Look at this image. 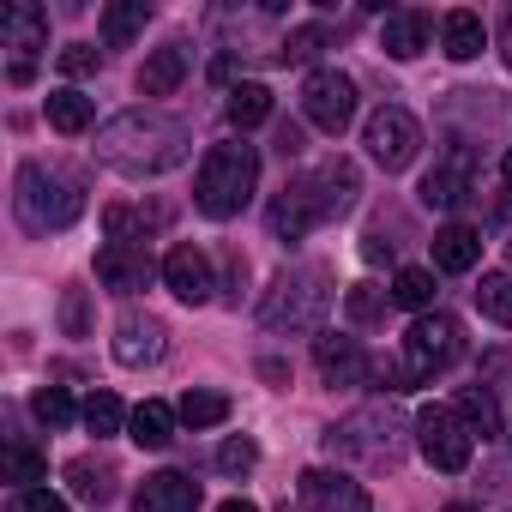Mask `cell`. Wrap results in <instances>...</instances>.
<instances>
[{"label":"cell","mask_w":512,"mask_h":512,"mask_svg":"<svg viewBox=\"0 0 512 512\" xmlns=\"http://www.w3.org/2000/svg\"><path fill=\"white\" fill-rule=\"evenodd\" d=\"M97 157L121 175H163L187 157V127L163 109H127L97 133Z\"/></svg>","instance_id":"obj_1"},{"label":"cell","mask_w":512,"mask_h":512,"mask_svg":"<svg viewBox=\"0 0 512 512\" xmlns=\"http://www.w3.org/2000/svg\"><path fill=\"white\" fill-rule=\"evenodd\" d=\"M356 187H362V181H356V163H350V157L314 163L308 175H296V181L272 199V235H278V241H302L308 229L344 217V211L356 205Z\"/></svg>","instance_id":"obj_2"},{"label":"cell","mask_w":512,"mask_h":512,"mask_svg":"<svg viewBox=\"0 0 512 512\" xmlns=\"http://www.w3.org/2000/svg\"><path fill=\"white\" fill-rule=\"evenodd\" d=\"M13 211L31 235H55L85 211V181L55 169V163H25L13 181Z\"/></svg>","instance_id":"obj_3"},{"label":"cell","mask_w":512,"mask_h":512,"mask_svg":"<svg viewBox=\"0 0 512 512\" xmlns=\"http://www.w3.org/2000/svg\"><path fill=\"white\" fill-rule=\"evenodd\" d=\"M253 187H260V151H253L247 139H229V145H211L205 163H199V181H193V205L205 217H235Z\"/></svg>","instance_id":"obj_4"},{"label":"cell","mask_w":512,"mask_h":512,"mask_svg":"<svg viewBox=\"0 0 512 512\" xmlns=\"http://www.w3.org/2000/svg\"><path fill=\"white\" fill-rule=\"evenodd\" d=\"M458 356H464V332H458V320H446V314H416V326L404 332V356H398V368H386V392L428 386V380L446 374Z\"/></svg>","instance_id":"obj_5"},{"label":"cell","mask_w":512,"mask_h":512,"mask_svg":"<svg viewBox=\"0 0 512 512\" xmlns=\"http://www.w3.org/2000/svg\"><path fill=\"white\" fill-rule=\"evenodd\" d=\"M326 284H332L326 266H296V272H284V278L272 284L260 320H266V326H290V332H314L320 314L332 308V290H326Z\"/></svg>","instance_id":"obj_6"},{"label":"cell","mask_w":512,"mask_h":512,"mask_svg":"<svg viewBox=\"0 0 512 512\" xmlns=\"http://www.w3.org/2000/svg\"><path fill=\"white\" fill-rule=\"evenodd\" d=\"M416 452H422L434 470L458 476V470L470 464V452H476V434L458 422V410H452V404H428V410L416 416Z\"/></svg>","instance_id":"obj_7"},{"label":"cell","mask_w":512,"mask_h":512,"mask_svg":"<svg viewBox=\"0 0 512 512\" xmlns=\"http://www.w3.org/2000/svg\"><path fill=\"white\" fill-rule=\"evenodd\" d=\"M302 115L320 127V133H344L350 121H356V79L350 73H338V67H320V73H308V85H302Z\"/></svg>","instance_id":"obj_8"},{"label":"cell","mask_w":512,"mask_h":512,"mask_svg":"<svg viewBox=\"0 0 512 512\" xmlns=\"http://www.w3.org/2000/svg\"><path fill=\"white\" fill-rule=\"evenodd\" d=\"M362 145H368V157L392 175V169H410V163H416V151H422V127H416V115H410V109L386 103V109H374V121H368Z\"/></svg>","instance_id":"obj_9"},{"label":"cell","mask_w":512,"mask_h":512,"mask_svg":"<svg viewBox=\"0 0 512 512\" xmlns=\"http://www.w3.org/2000/svg\"><path fill=\"white\" fill-rule=\"evenodd\" d=\"M0 37H7V49H13L7 79H13V85H31V73H37V49H49V13L31 7V0H13V7L0 13Z\"/></svg>","instance_id":"obj_10"},{"label":"cell","mask_w":512,"mask_h":512,"mask_svg":"<svg viewBox=\"0 0 512 512\" xmlns=\"http://www.w3.org/2000/svg\"><path fill=\"white\" fill-rule=\"evenodd\" d=\"M163 284H169V296H175V302H187V308H205V302H211V290H217L205 247H193V241H175V247L163 253Z\"/></svg>","instance_id":"obj_11"},{"label":"cell","mask_w":512,"mask_h":512,"mask_svg":"<svg viewBox=\"0 0 512 512\" xmlns=\"http://www.w3.org/2000/svg\"><path fill=\"white\" fill-rule=\"evenodd\" d=\"M151 272H157V266H151V253H145V247H127V241H103V247H97V284L115 290V296L145 290Z\"/></svg>","instance_id":"obj_12"},{"label":"cell","mask_w":512,"mask_h":512,"mask_svg":"<svg viewBox=\"0 0 512 512\" xmlns=\"http://www.w3.org/2000/svg\"><path fill=\"white\" fill-rule=\"evenodd\" d=\"M470 187H476V163H470V151H446V157L422 175V205H428V211H452V205L470 199Z\"/></svg>","instance_id":"obj_13"},{"label":"cell","mask_w":512,"mask_h":512,"mask_svg":"<svg viewBox=\"0 0 512 512\" xmlns=\"http://www.w3.org/2000/svg\"><path fill=\"white\" fill-rule=\"evenodd\" d=\"M163 350H169L163 320H151V314H121L115 320V362L121 368H151V362H163Z\"/></svg>","instance_id":"obj_14"},{"label":"cell","mask_w":512,"mask_h":512,"mask_svg":"<svg viewBox=\"0 0 512 512\" xmlns=\"http://www.w3.org/2000/svg\"><path fill=\"white\" fill-rule=\"evenodd\" d=\"M133 512H199V482L181 476V470H157V476L139 482Z\"/></svg>","instance_id":"obj_15"},{"label":"cell","mask_w":512,"mask_h":512,"mask_svg":"<svg viewBox=\"0 0 512 512\" xmlns=\"http://www.w3.org/2000/svg\"><path fill=\"white\" fill-rule=\"evenodd\" d=\"M314 362H320V374H326L332 386H356V380L368 374L362 344H356V338H344V332H320V338H314Z\"/></svg>","instance_id":"obj_16"},{"label":"cell","mask_w":512,"mask_h":512,"mask_svg":"<svg viewBox=\"0 0 512 512\" xmlns=\"http://www.w3.org/2000/svg\"><path fill=\"white\" fill-rule=\"evenodd\" d=\"M302 500H308V506H326V512H374L368 488H362V482H344V476H332V470H308V476H302Z\"/></svg>","instance_id":"obj_17"},{"label":"cell","mask_w":512,"mask_h":512,"mask_svg":"<svg viewBox=\"0 0 512 512\" xmlns=\"http://www.w3.org/2000/svg\"><path fill=\"white\" fill-rule=\"evenodd\" d=\"M476 260H482V229L446 223V229L434 235V266H440V272H476Z\"/></svg>","instance_id":"obj_18"},{"label":"cell","mask_w":512,"mask_h":512,"mask_svg":"<svg viewBox=\"0 0 512 512\" xmlns=\"http://www.w3.org/2000/svg\"><path fill=\"white\" fill-rule=\"evenodd\" d=\"M428 19L422 13H386V25H380V49L392 55V61H416L422 49H428Z\"/></svg>","instance_id":"obj_19"},{"label":"cell","mask_w":512,"mask_h":512,"mask_svg":"<svg viewBox=\"0 0 512 512\" xmlns=\"http://www.w3.org/2000/svg\"><path fill=\"white\" fill-rule=\"evenodd\" d=\"M127 440H133V446H145V452L169 446V440H175V410H169L163 398H145V404L127 416Z\"/></svg>","instance_id":"obj_20"},{"label":"cell","mask_w":512,"mask_h":512,"mask_svg":"<svg viewBox=\"0 0 512 512\" xmlns=\"http://www.w3.org/2000/svg\"><path fill=\"white\" fill-rule=\"evenodd\" d=\"M440 49H446V61H476V55L488 49L482 19H476V13H446V25H440Z\"/></svg>","instance_id":"obj_21"},{"label":"cell","mask_w":512,"mask_h":512,"mask_svg":"<svg viewBox=\"0 0 512 512\" xmlns=\"http://www.w3.org/2000/svg\"><path fill=\"white\" fill-rule=\"evenodd\" d=\"M181 79H187V55H181V43L151 49V61L139 67V91H145V97H169Z\"/></svg>","instance_id":"obj_22"},{"label":"cell","mask_w":512,"mask_h":512,"mask_svg":"<svg viewBox=\"0 0 512 512\" xmlns=\"http://www.w3.org/2000/svg\"><path fill=\"white\" fill-rule=\"evenodd\" d=\"M452 410H458V422H464L470 434H482V440H494V434H500V404H494V392L464 386V392L452 398Z\"/></svg>","instance_id":"obj_23"},{"label":"cell","mask_w":512,"mask_h":512,"mask_svg":"<svg viewBox=\"0 0 512 512\" xmlns=\"http://www.w3.org/2000/svg\"><path fill=\"white\" fill-rule=\"evenodd\" d=\"M43 115H49V127L55 133H85L91 121H97V109H91V97H79V91H49V103H43Z\"/></svg>","instance_id":"obj_24"},{"label":"cell","mask_w":512,"mask_h":512,"mask_svg":"<svg viewBox=\"0 0 512 512\" xmlns=\"http://www.w3.org/2000/svg\"><path fill=\"white\" fill-rule=\"evenodd\" d=\"M67 482H73V494L91 500V506H109V500H115V470L97 464V458H73V464H67Z\"/></svg>","instance_id":"obj_25"},{"label":"cell","mask_w":512,"mask_h":512,"mask_svg":"<svg viewBox=\"0 0 512 512\" xmlns=\"http://www.w3.org/2000/svg\"><path fill=\"white\" fill-rule=\"evenodd\" d=\"M145 19H151L145 0H115V7L103 13V43H109V49H127V43L145 31Z\"/></svg>","instance_id":"obj_26"},{"label":"cell","mask_w":512,"mask_h":512,"mask_svg":"<svg viewBox=\"0 0 512 512\" xmlns=\"http://www.w3.org/2000/svg\"><path fill=\"white\" fill-rule=\"evenodd\" d=\"M223 109H229V127H241V133H247V127L272 121V91H266V85H235Z\"/></svg>","instance_id":"obj_27"},{"label":"cell","mask_w":512,"mask_h":512,"mask_svg":"<svg viewBox=\"0 0 512 512\" xmlns=\"http://www.w3.org/2000/svg\"><path fill=\"white\" fill-rule=\"evenodd\" d=\"M151 211L145 205H109L103 211V229H109V241H127V247H145V235H151Z\"/></svg>","instance_id":"obj_28"},{"label":"cell","mask_w":512,"mask_h":512,"mask_svg":"<svg viewBox=\"0 0 512 512\" xmlns=\"http://www.w3.org/2000/svg\"><path fill=\"white\" fill-rule=\"evenodd\" d=\"M175 416H181L187 428H217V422H229V398H223V392H205V386H193V392L175 404Z\"/></svg>","instance_id":"obj_29"},{"label":"cell","mask_w":512,"mask_h":512,"mask_svg":"<svg viewBox=\"0 0 512 512\" xmlns=\"http://www.w3.org/2000/svg\"><path fill=\"white\" fill-rule=\"evenodd\" d=\"M392 302H398V308H410V314H428V308H434V272L404 266V272L392 278Z\"/></svg>","instance_id":"obj_30"},{"label":"cell","mask_w":512,"mask_h":512,"mask_svg":"<svg viewBox=\"0 0 512 512\" xmlns=\"http://www.w3.org/2000/svg\"><path fill=\"white\" fill-rule=\"evenodd\" d=\"M127 416H133V410H127L115 392H91V398H85V428H91L97 440H103V434H121Z\"/></svg>","instance_id":"obj_31"},{"label":"cell","mask_w":512,"mask_h":512,"mask_svg":"<svg viewBox=\"0 0 512 512\" xmlns=\"http://www.w3.org/2000/svg\"><path fill=\"white\" fill-rule=\"evenodd\" d=\"M31 416H37L43 428H67V422H73V416H85V410H73L67 386H37V392H31Z\"/></svg>","instance_id":"obj_32"},{"label":"cell","mask_w":512,"mask_h":512,"mask_svg":"<svg viewBox=\"0 0 512 512\" xmlns=\"http://www.w3.org/2000/svg\"><path fill=\"white\" fill-rule=\"evenodd\" d=\"M476 308H482L494 326H512V272H488L482 290H476Z\"/></svg>","instance_id":"obj_33"},{"label":"cell","mask_w":512,"mask_h":512,"mask_svg":"<svg viewBox=\"0 0 512 512\" xmlns=\"http://www.w3.org/2000/svg\"><path fill=\"white\" fill-rule=\"evenodd\" d=\"M260 464V446H253L247 434H229L223 446H217V470H229V476H241V470H253Z\"/></svg>","instance_id":"obj_34"},{"label":"cell","mask_w":512,"mask_h":512,"mask_svg":"<svg viewBox=\"0 0 512 512\" xmlns=\"http://www.w3.org/2000/svg\"><path fill=\"white\" fill-rule=\"evenodd\" d=\"M7 476H13L19 488H31V482L49 476V464H43V452H31V446H7Z\"/></svg>","instance_id":"obj_35"},{"label":"cell","mask_w":512,"mask_h":512,"mask_svg":"<svg viewBox=\"0 0 512 512\" xmlns=\"http://www.w3.org/2000/svg\"><path fill=\"white\" fill-rule=\"evenodd\" d=\"M320 49H326V25H302V31H290L284 61H296V67H302V61H314Z\"/></svg>","instance_id":"obj_36"},{"label":"cell","mask_w":512,"mask_h":512,"mask_svg":"<svg viewBox=\"0 0 512 512\" xmlns=\"http://www.w3.org/2000/svg\"><path fill=\"white\" fill-rule=\"evenodd\" d=\"M386 302H392V296H386V290H374V284H356V290L344 296L350 320H380V314H386Z\"/></svg>","instance_id":"obj_37"},{"label":"cell","mask_w":512,"mask_h":512,"mask_svg":"<svg viewBox=\"0 0 512 512\" xmlns=\"http://www.w3.org/2000/svg\"><path fill=\"white\" fill-rule=\"evenodd\" d=\"M61 73L67 79H91L97 73V43H67L61 49Z\"/></svg>","instance_id":"obj_38"},{"label":"cell","mask_w":512,"mask_h":512,"mask_svg":"<svg viewBox=\"0 0 512 512\" xmlns=\"http://www.w3.org/2000/svg\"><path fill=\"white\" fill-rule=\"evenodd\" d=\"M13 512H67V500L49 494V488H19L13 494Z\"/></svg>","instance_id":"obj_39"},{"label":"cell","mask_w":512,"mask_h":512,"mask_svg":"<svg viewBox=\"0 0 512 512\" xmlns=\"http://www.w3.org/2000/svg\"><path fill=\"white\" fill-rule=\"evenodd\" d=\"M61 326H67L73 338H85V290H67V302H61Z\"/></svg>","instance_id":"obj_40"},{"label":"cell","mask_w":512,"mask_h":512,"mask_svg":"<svg viewBox=\"0 0 512 512\" xmlns=\"http://www.w3.org/2000/svg\"><path fill=\"white\" fill-rule=\"evenodd\" d=\"M278 151L284 157H302V127H278Z\"/></svg>","instance_id":"obj_41"},{"label":"cell","mask_w":512,"mask_h":512,"mask_svg":"<svg viewBox=\"0 0 512 512\" xmlns=\"http://www.w3.org/2000/svg\"><path fill=\"white\" fill-rule=\"evenodd\" d=\"M217 512H260V506H253V500H223Z\"/></svg>","instance_id":"obj_42"},{"label":"cell","mask_w":512,"mask_h":512,"mask_svg":"<svg viewBox=\"0 0 512 512\" xmlns=\"http://www.w3.org/2000/svg\"><path fill=\"white\" fill-rule=\"evenodd\" d=\"M446 512H476V506H464V500H452V506H446Z\"/></svg>","instance_id":"obj_43"},{"label":"cell","mask_w":512,"mask_h":512,"mask_svg":"<svg viewBox=\"0 0 512 512\" xmlns=\"http://www.w3.org/2000/svg\"><path fill=\"white\" fill-rule=\"evenodd\" d=\"M500 169H506V181H512V151H506V163H500Z\"/></svg>","instance_id":"obj_44"}]
</instances>
